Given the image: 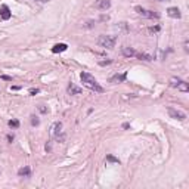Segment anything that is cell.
<instances>
[{
  "label": "cell",
  "instance_id": "cell-13",
  "mask_svg": "<svg viewBox=\"0 0 189 189\" xmlns=\"http://www.w3.org/2000/svg\"><path fill=\"white\" fill-rule=\"evenodd\" d=\"M18 176H21V177H30V176H31V169H30L28 166L21 167V169L18 170Z\"/></svg>",
  "mask_w": 189,
  "mask_h": 189
},
{
  "label": "cell",
  "instance_id": "cell-19",
  "mask_svg": "<svg viewBox=\"0 0 189 189\" xmlns=\"http://www.w3.org/2000/svg\"><path fill=\"white\" fill-rule=\"evenodd\" d=\"M148 31H149V33H158V31H160V27H158V25H157V27H151Z\"/></svg>",
  "mask_w": 189,
  "mask_h": 189
},
{
  "label": "cell",
  "instance_id": "cell-21",
  "mask_svg": "<svg viewBox=\"0 0 189 189\" xmlns=\"http://www.w3.org/2000/svg\"><path fill=\"white\" fill-rule=\"evenodd\" d=\"M40 90L37 89V87H33V89H30V95H37Z\"/></svg>",
  "mask_w": 189,
  "mask_h": 189
},
{
  "label": "cell",
  "instance_id": "cell-11",
  "mask_svg": "<svg viewBox=\"0 0 189 189\" xmlns=\"http://www.w3.org/2000/svg\"><path fill=\"white\" fill-rule=\"evenodd\" d=\"M167 15L170 18H174V19H179V18L182 17V14H180V11L177 8H169L167 9Z\"/></svg>",
  "mask_w": 189,
  "mask_h": 189
},
{
  "label": "cell",
  "instance_id": "cell-6",
  "mask_svg": "<svg viewBox=\"0 0 189 189\" xmlns=\"http://www.w3.org/2000/svg\"><path fill=\"white\" fill-rule=\"evenodd\" d=\"M11 17H12V12H11L9 6L2 5L0 6V21H8V19H11Z\"/></svg>",
  "mask_w": 189,
  "mask_h": 189
},
{
  "label": "cell",
  "instance_id": "cell-26",
  "mask_svg": "<svg viewBox=\"0 0 189 189\" xmlns=\"http://www.w3.org/2000/svg\"><path fill=\"white\" fill-rule=\"evenodd\" d=\"M129 127H130L129 123H124V124H123V129H129Z\"/></svg>",
  "mask_w": 189,
  "mask_h": 189
},
{
  "label": "cell",
  "instance_id": "cell-22",
  "mask_svg": "<svg viewBox=\"0 0 189 189\" xmlns=\"http://www.w3.org/2000/svg\"><path fill=\"white\" fill-rule=\"evenodd\" d=\"M0 78H2V80H8V81H12V77H9V75H2Z\"/></svg>",
  "mask_w": 189,
  "mask_h": 189
},
{
  "label": "cell",
  "instance_id": "cell-28",
  "mask_svg": "<svg viewBox=\"0 0 189 189\" xmlns=\"http://www.w3.org/2000/svg\"><path fill=\"white\" fill-rule=\"evenodd\" d=\"M35 2H40V3H46V2H49V0H35Z\"/></svg>",
  "mask_w": 189,
  "mask_h": 189
},
{
  "label": "cell",
  "instance_id": "cell-1",
  "mask_svg": "<svg viewBox=\"0 0 189 189\" xmlns=\"http://www.w3.org/2000/svg\"><path fill=\"white\" fill-rule=\"evenodd\" d=\"M80 78H81L83 86H86L87 89H90V90H93V92H96V93H103V87L96 81V78H95L92 74L83 71V72L80 74Z\"/></svg>",
  "mask_w": 189,
  "mask_h": 189
},
{
  "label": "cell",
  "instance_id": "cell-27",
  "mask_svg": "<svg viewBox=\"0 0 189 189\" xmlns=\"http://www.w3.org/2000/svg\"><path fill=\"white\" fill-rule=\"evenodd\" d=\"M19 89H21L19 86H12V90H19Z\"/></svg>",
  "mask_w": 189,
  "mask_h": 189
},
{
  "label": "cell",
  "instance_id": "cell-9",
  "mask_svg": "<svg viewBox=\"0 0 189 189\" xmlns=\"http://www.w3.org/2000/svg\"><path fill=\"white\" fill-rule=\"evenodd\" d=\"M126 75H127V72L115 74V75H112V77L109 78V83H112V84H115V83H121V81H124V80H126Z\"/></svg>",
  "mask_w": 189,
  "mask_h": 189
},
{
  "label": "cell",
  "instance_id": "cell-2",
  "mask_svg": "<svg viewBox=\"0 0 189 189\" xmlns=\"http://www.w3.org/2000/svg\"><path fill=\"white\" fill-rule=\"evenodd\" d=\"M115 43H117L115 35H99V38H98V44L105 49H114Z\"/></svg>",
  "mask_w": 189,
  "mask_h": 189
},
{
  "label": "cell",
  "instance_id": "cell-15",
  "mask_svg": "<svg viewBox=\"0 0 189 189\" xmlns=\"http://www.w3.org/2000/svg\"><path fill=\"white\" fill-rule=\"evenodd\" d=\"M136 58H139V59H143V61H148V62H151L154 58L151 56V55H148V53H138L136 52V55H135Z\"/></svg>",
  "mask_w": 189,
  "mask_h": 189
},
{
  "label": "cell",
  "instance_id": "cell-23",
  "mask_svg": "<svg viewBox=\"0 0 189 189\" xmlns=\"http://www.w3.org/2000/svg\"><path fill=\"white\" fill-rule=\"evenodd\" d=\"M38 111H40V112H43V114H46V112H47V109H46L44 106H38Z\"/></svg>",
  "mask_w": 189,
  "mask_h": 189
},
{
  "label": "cell",
  "instance_id": "cell-10",
  "mask_svg": "<svg viewBox=\"0 0 189 189\" xmlns=\"http://www.w3.org/2000/svg\"><path fill=\"white\" fill-rule=\"evenodd\" d=\"M67 92H68L69 95H80L81 93V87L75 86L74 83H69L68 87H67Z\"/></svg>",
  "mask_w": 189,
  "mask_h": 189
},
{
  "label": "cell",
  "instance_id": "cell-18",
  "mask_svg": "<svg viewBox=\"0 0 189 189\" xmlns=\"http://www.w3.org/2000/svg\"><path fill=\"white\" fill-rule=\"evenodd\" d=\"M38 124H40V120L33 115V117H31V126H38Z\"/></svg>",
  "mask_w": 189,
  "mask_h": 189
},
{
  "label": "cell",
  "instance_id": "cell-24",
  "mask_svg": "<svg viewBox=\"0 0 189 189\" xmlns=\"http://www.w3.org/2000/svg\"><path fill=\"white\" fill-rule=\"evenodd\" d=\"M93 24H95V22H93V21H89V22H87V28H90V27H93Z\"/></svg>",
  "mask_w": 189,
  "mask_h": 189
},
{
  "label": "cell",
  "instance_id": "cell-17",
  "mask_svg": "<svg viewBox=\"0 0 189 189\" xmlns=\"http://www.w3.org/2000/svg\"><path fill=\"white\" fill-rule=\"evenodd\" d=\"M106 161L108 163H115V164H120V160L115 158L114 155H106Z\"/></svg>",
  "mask_w": 189,
  "mask_h": 189
},
{
  "label": "cell",
  "instance_id": "cell-4",
  "mask_svg": "<svg viewBox=\"0 0 189 189\" xmlns=\"http://www.w3.org/2000/svg\"><path fill=\"white\" fill-rule=\"evenodd\" d=\"M170 86L176 87V89H179V90H182V92H188L189 90L188 83H186L185 80L179 78V77H172V78H170Z\"/></svg>",
  "mask_w": 189,
  "mask_h": 189
},
{
  "label": "cell",
  "instance_id": "cell-20",
  "mask_svg": "<svg viewBox=\"0 0 189 189\" xmlns=\"http://www.w3.org/2000/svg\"><path fill=\"white\" fill-rule=\"evenodd\" d=\"M111 62H112L111 59H106V61H101V62H99V65H102V67H105V65H109Z\"/></svg>",
  "mask_w": 189,
  "mask_h": 189
},
{
  "label": "cell",
  "instance_id": "cell-8",
  "mask_svg": "<svg viewBox=\"0 0 189 189\" xmlns=\"http://www.w3.org/2000/svg\"><path fill=\"white\" fill-rule=\"evenodd\" d=\"M61 130H62V123H61V121H56V123L52 126L50 135L53 136V138H58V136H59V133H61Z\"/></svg>",
  "mask_w": 189,
  "mask_h": 189
},
{
  "label": "cell",
  "instance_id": "cell-16",
  "mask_svg": "<svg viewBox=\"0 0 189 189\" xmlns=\"http://www.w3.org/2000/svg\"><path fill=\"white\" fill-rule=\"evenodd\" d=\"M8 126H9L11 129H18V127H19V121L15 120V118H14V120H9L8 121Z\"/></svg>",
  "mask_w": 189,
  "mask_h": 189
},
{
  "label": "cell",
  "instance_id": "cell-5",
  "mask_svg": "<svg viewBox=\"0 0 189 189\" xmlns=\"http://www.w3.org/2000/svg\"><path fill=\"white\" fill-rule=\"evenodd\" d=\"M167 112H169V115H170L172 118H174V120L183 121L186 118V114H185V112H182V111H179V109H176V108H172V106L167 108Z\"/></svg>",
  "mask_w": 189,
  "mask_h": 189
},
{
  "label": "cell",
  "instance_id": "cell-25",
  "mask_svg": "<svg viewBox=\"0 0 189 189\" xmlns=\"http://www.w3.org/2000/svg\"><path fill=\"white\" fill-rule=\"evenodd\" d=\"M8 140L12 142V140H14V135H8Z\"/></svg>",
  "mask_w": 189,
  "mask_h": 189
},
{
  "label": "cell",
  "instance_id": "cell-7",
  "mask_svg": "<svg viewBox=\"0 0 189 189\" xmlns=\"http://www.w3.org/2000/svg\"><path fill=\"white\" fill-rule=\"evenodd\" d=\"M111 8V0H96L95 3V9L98 11H106Z\"/></svg>",
  "mask_w": 189,
  "mask_h": 189
},
{
  "label": "cell",
  "instance_id": "cell-29",
  "mask_svg": "<svg viewBox=\"0 0 189 189\" xmlns=\"http://www.w3.org/2000/svg\"><path fill=\"white\" fill-rule=\"evenodd\" d=\"M158 2H169V0H158Z\"/></svg>",
  "mask_w": 189,
  "mask_h": 189
},
{
  "label": "cell",
  "instance_id": "cell-14",
  "mask_svg": "<svg viewBox=\"0 0 189 189\" xmlns=\"http://www.w3.org/2000/svg\"><path fill=\"white\" fill-rule=\"evenodd\" d=\"M121 52H123V55L124 56H135L136 55V50L133 49V47H129V46H124V47H121Z\"/></svg>",
  "mask_w": 189,
  "mask_h": 189
},
{
  "label": "cell",
  "instance_id": "cell-3",
  "mask_svg": "<svg viewBox=\"0 0 189 189\" xmlns=\"http://www.w3.org/2000/svg\"><path fill=\"white\" fill-rule=\"evenodd\" d=\"M135 11L138 12L140 17L148 18V19H160V17H161L158 12H155V11H149V9H145V8H142V6H136Z\"/></svg>",
  "mask_w": 189,
  "mask_h": 189
},
{
  "label": "cell",
  "instance_id": "cell-12",
  "mask_svg": "<svg viewBox=\"0 0 189 189\" xmlns=\"http://www.w3.org/2000/svg\"><path fill=\"white\" fill-rule=\"evenodd\" d=\"M68 49V46L65 44V43H58V44H55L53 47H52V52L53 53H62V52H65Z\"/></svg>",
  "mask_w": 189,
  "mask_h": 189
}]
</instances>
